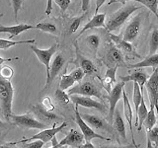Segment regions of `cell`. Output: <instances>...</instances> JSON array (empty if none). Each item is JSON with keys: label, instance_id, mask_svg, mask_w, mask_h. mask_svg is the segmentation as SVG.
<instances>
[{"label": "cell", "instance_id": "obj_44", "mask_svg": "<svg viewBox=\"0 0 158 148\" xmlns=\"http://www.w3.org/2000/svg\"><path fill=\"white\" fill-rule=\"evenodd\" d=\"M100 148H135V146L130 144L126 146H116V145H101Z\"/></svg>", "mask_w": 158, "mask_h": 148}, {"label": "cell", "instance_id": "obj_27", "mask_svg": "<svg viewBox=\"0 0 158 148\" xmlns=\"http://www.w3.org/2000/svg\"><path fill=\"white\" fill-rule=\"evenodd\" d=\"M158 147V126H153L146 131V148Z\"/></svg>", "mask_w": 158, "mask_h": 148}, {"label": "cell", "instance_id": "obj_2", "mask_svg": "<svg viewBox=\"0 0 158 148\" xmlns=\"http://www.w3.org/2000/svg\"><path fill=\"white\" fill-rule=\"evenodd\" d=\"M13 95L14 89L10 80L0 76V111L6 118L12 115Z\"/></svg>", "mask_w": 158, "mask_h": 148}, {"label": "cell", "instance_id": "obj_22", "mask_svg": "<svg viewBox=\"0 0 158 148\" xmlns=\"http://www.w3.org/2000/svg\"><path fill=\"white\" fill-rule=\"evenodd\" d=\"M113 123H114V128L117 131V133L118 134L122 139L127 142V130H126V125L125 121L123 120V117L121 115V113L118 112V110L115 111V113H114V118H113Z\"/></svg>", "mask_w": 158, "mask_h": 148}, {"label": "cell", "instance_id": "obj_23", "mask_svg": "<svg viewBox=\"0 0 158 148\" xmlns=\"http://www.w3.org/2000/svg\"><path fill=\"white\" fill-rule=\"evenodd\" d=\"M128 68H135V69H141L144 67H153L158 68V53L151 54V56H146L142 61H139L135 64L127 65Z\"/></svg>", "mask_w": 158, "mask_h": 148}, {"label": "cell", "instance_id": "obj_24", "mask_svg": "<svg viewBox=\"0 0 158 148\" xmlns=\"http://www.w3.org/2000/svg\"><path fill=\"white\" fill-rule=\"evenodd\" d=\"M117 70H118V67L116 66L108 68L105 73V76L102 79V85L108 93L111 91V87L116 83Z\"/></svg>", "mask_w": 158, "mask_h": 148}, {"label": "cell", "instance_id": "obj_16", "mask_svg": "<svg viewBox=\"0 0 158 148\" xmlns=\"http://www.w3.org/2000/svg\"><path fill=\"white\" fill-rule=\"evenodd\" d=\"M123 113H125L126 120L130 125V130L131 133V138H132V142L135 144V148H138V145L135 143V135H133V128H132V118H133V110L131 108V102L128 100V97L127 95L126 90L123 89Z\"/></svg>", "mask_w": 158, "mask_h": 148}, {"label": "cell", "instance_id": "obj_45", "mask_svg": "<svg viewBox=\"0 0 158 148\" xmlns=\"http://www.w3.org/2000/svg\"><path fill=\"white\" fill-rule=\"evenodd\" d=\"M89 3H90V0H81V8L83 12H86L88 10Z\"/></svg>", "mask_w": 158, "mask_h": 148}, {"label": "cell", "instance_id": "obj_14", "mask_svg": "<svg viewBox=\"0 0 158 148\" xmlns=\"http://www.w3.org/2000/svg\"><path fill=\"white\" fill-rule=\"evenodd\" d=\"M74 44H75V48H76V59L74 62L78 65L77 67H80L84 71V73H85V75H91V74L95 73L97 70L95 64L80 52V51H79V48L77 47V42L74 43Z\"/></svg>", "mask_w": 158, "mask_h": 148}, {"label": "cell", "instance_id": "obj_7", "mask_svg": "<svg viewBox=\"0 0 158 148\" xmlns=\"http://www.w3.org/2000/svg\"><path fill=\"white\" fill-rule=\"evenodd\" d=\"M67 94L70 95H80L86 97H96L98 99H102V93L99 90V88L90 81H85L79 83L78 85L68 89Z\"/></svg>", "mask_w": 158, "mask_h": 148}, {"label": "cell", "instance_id": "obj_18", "mask_svg": "<svg viewBox=\"0 0 158 148\" xmlns=\"http://www.w3.org/2000/svg\"><path fill=\"white\" fill-rule=\"evenodd\" d=\"M107 59H108L109 63H111L112 65L116 66V67L126 66L123 52L118 47H116V46H111L110 48L108 49Z\"/></svg>", "mask_w": 158, "mask_h": 148}, {"label": "cell", "instance_id": "obj_26", "mask_svg": "<svg viewBox=\"0 0 158 148\" xmlns=\"http://www.w3.org/2000/svg\"><path fill=\"white\" fill-rule=\"evenodd\" d=\"M35 29H38L40 31L44 32V33H48L52 35H57L59 33L57 25L52 22V21H43L40 22L35 26Z\"/></svg>", "mask_w": 158, "mask_h": 148}, {"label": "cell", "instance_id": "obj_10", "mask_svg": "<svg viewBox=\"0 0 158 148\" xmlns=\"http://www.w3.org/2000/svg\"><path fill=\"white\" fill-rule=\"evenodd\" d=\"M75 121L77 123V125L79 126V128H80V131L82 133V135L84 136L85 142H91V140L95 139V138H99V139H102V140H110V138H107L101 134H98L97 132H95L92 130V127L89 126L87 123L82 120L80 113L78 111V106L75 107Z\"/></svg>", "mask_w": 158, "mask_h": 148}, {"label": "cell", "instance_id": "obj_40", "mask_svg": "<svg viewBox=\"0 0 158 148\" xmlns=\"http://www.w3.org/2000/svg\"><path fill=\"white\" fill-rule=\"evenodd\" d=\"M42 107L44 109H46V110L48 112H52L54 110V106H53V104L49 97H44L43 99V106Z\"/></svg>", "mask_w": 158, "mask_h": 148}, {"label": "cell", "instance_id": "obj_36", "mask_svg": "<svg viewBox=\"0 0 158 148\" xmlns=\"http://www.w3.org/2000/svg\"><path fill=\"white\" fill-rule=\"evenodd\" d=\"M56 99L60 105H67L69 102H71L68 94L65 91L60 90V89H57L56 91Z\"/></svg>", "mask_w": 158, "mask_h": 148}, {"label": "cell", "instance_id": "obj_19", "mask_svg": "<svg viewBox=\"0 0 158 148\" xmlns=\"http://www.w3.org/2000/svg\"><path fill=\"white\" fill-rule=\"evenodd\" d=\"M35 29V26L29 24H19L15 25V26H2L0 25V33H9L10 36L8 37L10 39H12L14 37H17L18 35L22 34L24 32L28 31V30Z\"/></svg>", "mask_w": 158, "mask_h": 148}, {"label": "cell", "instance_id": "obj_29", "mask_svg": "<svg viewBox=\"0 0 158 148\" xmlns=\"http://www.w3.org/2000/svg\"><path fill=\"white\" fill-rule=\"evenodd\" d=\"M36 43V39H26V41H11V39H0V49H8L9 47L17 46V44L21 43H28V44H33Z\"/></svg>", "mask_w": 158, "mask_h": 148}, {"label": "cell", "instance_id": "obj_11", "mask_svg": "<svg viewBox=\"0 0 158 148\" xmlns=\"http://www.w3.org/2000/svg\"><path fill=\"white\" fill-rule=\"evenodd\" d=\"M69 98H70V101L75 106H81V107L88 108V109H96V110L100 111L102 113L107 112V108L104 104L98 101H95L91 97L80 96V95H70Z\"/></svg>", "mask_w": 158, "mask_h": 148}, {"label": "cell", "instance_id": "obj_9", "mask_svg": "<svg viewBox=\"0 0 158 148\" xmlns=\"http://www.w3.org/2000/svg\"><path fill=\"white\" fill-rule=\"evenodd\" d=\"M125 82H118L116 85H114V87L111 89V91L109 92L108 95V101L110 104V107H109V121L112 122L113 118H114V113L116 111V107L118 101L121 100V98L123 97V90L125 89Z\"/></svg>", "mask_w": 158, "mask_h": 148}, {"label": "cell", "instance_id": "obj_17", "mask_svg": "<svg viewBox=\"0 0 158 148\" xmlns=\"http://www.w3.org/2000/svg\"><path fill=\"white\" fill-rule=\"evenodd\" d=\"M120 79L125 83L130 82V81L136 82L138 84V86L140 87L141 91H143V86L145 85V83L148 79V74L144 70H142V69H138V70H135V72L130 74V75L120 76Z\"/></svg>", "mask_w": 158, "mask_h": 148}, {"label": "cell", "instance_id": "obj_38", "mask_svg": "<svg viewBox=\"0 0 158 148\" xmlns=\"http://www.w3.org/2000/svg\"><path fill=\"white\" fill-rule=\"evenodd\" d=\"M69 75L73 78V80L75 82L80 83L81 80L84 78V76H85V73H84V71L80 67H76V68H74L70 73H69Z\"/></svg>", "mask_w": 158, "mask_h": 148}, {"label": "cell", "instance_id": "obj_15", "mask_svg": "<svg viewBox=\"0 0 158 148\" xmlns=\"http://www.w3.org/2000/svg\"><path fill=\"white\" fill-rule=\"evenodd\" d=\"M80 116L82 117V120L90 127L96 128V130H103L111 132L112 130H111L110 125H109L108 122L105 120H103L102 117L94 116V115H88V113H82V115L80 113Z\"/></svg>", "mask_w": 158, "mask_h": 148}, {"label": "cell", "instance_id": "obj_20", "mask_svg": "<svg viewBox=\"0 0 158 148\" xmlns=\"http://www.w3.org/2000/svg\"><path fill=\"white\" fill-rule=\"evenodd\" d=\"M105 22H106V13H97V14H95L92 17V19L90 20V21L87 22L85 26L83 27L82 31L78 34L77 38L80 37L84 32L87 31V30L94 29V28H106Z\"/></svg>", "mask_w": 158, "mask_h": 148}, {"label": "cell", "instance_id": "obj_51", "mask_svg": "<svg viewBox=\"0 0 158 148\" xmlns=\"http://www.w3.org/2000/svg\"><path fill=\"white\" fill-rule=\"evenodd\" d=\"M4 125V123H3V121H1V120H0V126H1V125Z\"/></svg>", "mask_w": 158, "mask_h": 148}, {"label": "cell", "instance_id": "obj_35", "mask_svg": "<svg viewBox=\"0 0 158 148\" xmlns=\"http://www.w3.org/2000/svg\"><path fill=\"white\" fill-rule=\"evenodd\" d=\"M84 18H85V14H82L81 16L74 18L72 21H71L70 25H69V27H68L67 35H72L74 33H76V31L79 29V26H80V24L83 21Z\"/></svg>", "mask_w": 158, "mask_h": 148}, {"label": "cell", "instance_id": "obj_42", "mask_svg": "<svg viewBox=\"0 0 158 148\" xmlns=\"http://www.w3.org/2000/svg\"><path fill=\"white\" fill-rule=\"evenodd\" d=\"M44 143L41 140H35L31 142H27V144L24 146V148H43Z\"/></svg>", "mask_w": 158, "mask_h": 148}, {"label": "cell", "instance_id": "obj_48", "mask_svg": "<svg viewBox=\"0 0 158 148\" xmlns=\"http://www.w3.org/2000/svg\"><path fill=\"white\" fill-rule=\"evenodd\" d=\"M80 148H95V146H94L91 142H85L80 146Z\"/></svg>", "mask_w": 158, "mask_h": 148}, {"label": "cell", "instance_id": "obj_8", "mask_svg": "<svg viewBox=\"0 0 158 148\" xmlns=\"http://www.w3.org/2000/svg\"><path fill=\"white\" fill-rule=\"evenodd\" d=\"M30 48H31L32 51H34V53L36 54V56L38 57L40 62H41L43 65H44V67H46V70H47V79H48V77H49V66H51V61H52V56L57 51L58 44L57 43H54V44H52L51 47H48L47 49H41V48H38L36 46H34V44H30Z\"/></svg>", "mask_w": 158, "mask_h": 148}, {"label": "cell", "instance_id": "obj_50", "mask_svg": "<svg viewBox=\"0 0 158 148\" xmlns=\"http://www.w3.org/2000/svg\"><path fill=\"white\" fill-rule=\"evenodd\" d=\"M0 148H13V147L8 146V145H0Z\"/></svg>", "mask_w": 158, "mask_h": 148}, {"label": "cell", "instance_id": "obj_12", "mask_svg": "<svg viewBox=\"0 0 158 148\" xmlns=\"http://www.w3.org/2000/svg\"><path fill=\"white\" fill-rule=\"evenodd\" d=\"M84 143V136L81 132L75 130H70L67 135L60 140L57 144V148L60 146H71L74 148H80V146Z\"/></svg>", "mask_w": 158, "mask_h": 148}, {"label": "cell", "instance_id": "obj_52", "mask_svg": "<svg viewBox=\"0 0 158 148\" xmlns=\"http://www.w3.org/2000/svg\"><path fill=\"white\" fill-rule=\"evenodd\" d=\"M58 148H68V146H60V147H58Z\"/></svg>", "mask_w": 158, "mask_h": 148}, {"label": "cell", "instance_id": "obj_37", "mask_svg": "<svg viewBox=\"0 0 158 148\" xmlns=\"http://www.w3.org/2000/svg\"><path fill=\"white\" fill-rule=\"evenodd\" d=\"M25 0H10V3H11V6L13 8L14 11V20L17 21L18 20V13L20 10L22 9L23 5H24Z\"/></svg>", "mask_w": 158, "mask_h": 148}, {"label": "cell", "instance_id": "obj_28", "mask_svg": "<svg viewBox=\"0 0 158 148\" xmlns=\"http://www.w3.org/2000/svg\"><path fill=\"white\" fill-rule=\"evenodd\" d=\"M85 43L87 44V47L96 54L98 48H99V46H100L101 39L97 34H91V35H89V36L86 37Z\"/></svg>", "mask_w": 158, "mask_h": 148}, {"label": "cell", "instance_id": "obj_30", "mask_svg": "<svg viewBox=\"0 0 158 148\" xmlns=\"http://www.w3.org/2000/svg\"><path fill=\"white\" fill-rule=\"evenodd\" d=\"M143 100V95H142V91L140 87L138 86V84L136 82L133 83V94H132V102L133 105H135V113H137L138 108H139V105L141 101Z\"/></svg>", "mask_w": 158, "mask_h": 148}, {"label": "cell", "instance_id": "obj_33", "mask_svg": "<svg viewBox=\"0 0 158 148\" xmlns=\"http://www.w3.org/2000/svg\"><path fill=\"white\" fill-rule=\"evenodd\" d=\"M131 1H135L142 4L143 6L149 9L158 18V0H131Z\"/></svg>", "mask_w": 158, "mask_h": 148}, {"label": "cell", "instance_id": "obj_53", "mask_svg": "<svg viewBox=\"0 0 158 148\" xmlns=\"http://www.w3.org/2000/svg\"><path fill=\"white\" fill-rule=\"evenodd\" d=\"M2 16H3V14H2V13H1V14H0V18H1V17H2Z\"/></svg>", "mask_w": 158, "mask_h": 148}, {"label": "cell", "instance_id": "obj_41", "mask_svg": "<svg viewBox=\"0 0 158 148\" xmlns=\"http://www.w3.org/2000/svg\"><path fill=\"white\" fill-rule=\"evenodd\" d=\"M53 1L56 3V5L62 12H65L71 2V0H53Z\"/></svg>", "mask_w": 158, "mask_h": 148}, {"label": "cell", "instance_id": "obj_46", "mask_svg": "<svg viewBox=\"0 0 158 148\" xmlns=\"http://www.w3.org/2000/svg\"><path fill=\"white\" fill-rule=\"evenodd\" d=\"M106 2V0H96V9H95V14L98 13L99 9L102 7V5Z\"/></svg>", "mask_w": 158, "mask_h": 148}, {"label": "cell", "instance_id": "obj_32", "mask_svg": "<svg viewBox=\"0 0 158 148\" xmlns=\"http://www.w3.org/2000/svg\"><path fill=\"white\" fill-rule=\"evenodd\" d=\"M149 109L150 110H148V113H147L144 121H143V127L145 128L146 131L150 130L153 126H155L156 121H157L154 109H151V108H149Z\"/></svg>", "mask_w": 158, "mask_h": 148}, {"label": "cell", "instance_id": "obj_3", "mask_svg": "<svg viewBox=\"0 0 158 148\" xmlns=\"http://www.w3.org/2000/svg\"><path fill=\"white\" fill-rule=\"evenodd\" d=\"M7 120L12 123V125L27 128V130H46L47 125L39 121L36 118H34L30 113H25V115H11Z\"/></svg>", "mask_w": 158, "mask_h": 148}, {"label": "cell", "instance_id": "obj_1", "mask_svg": "<svg viewBox=\"0 0 158 148\" xmlns=\"http://www.w3.org/2000/svg\"><path fill=\"white\" fill-rule=\"evenodd\" d=\"M138 9H139V6H136L135 4H125L118 11L108 17L107 21L105 22L106 29L109 32L118 31L127 22L131 15Z\"/></svg>", "mask_w": 158, "mask_h": 148}, {"label": "cell", "instance_id": "obj_25", "mask_svg": "<svg viewBox=\"0 0 158 148\" xmlns=\"http://www.w3.org/2000/svg\"><path fill=\"white\" fill-rule=\"evenodd\" d=\"M32 108H33L32 109L33 112L36 113L40 118H43V120H46V121H57L58 120V117L56 115H54L52 112L47 111L46 109H44L42 106L37 105V106H32Z\"/></svg>", "mask_w": 158, "mask_h": 148}, {"label": "cell", "instance_id": "obj_6", "mask_svg": "<svg viewBox=\"0 0 158 148\" xmlns=\"http://www.w3.org/2000/svg\"><path fill=\"white\" fill-rule=\"evenodd\" d=\"M150 108L154 109L158 115V68H154L150 77H148L145 83Z\"/></svg>", "mask_w": 158, "mask_h": 148}, {"label": "cell", "instance_id": "obj_21", "mask_svg": "<svg viewBox=\"0 0 158 148\" xmlns=\"http://www.w3.org/2000/svg\"><path fill=\"white\" fill-rule=\"evenodd\" d=\"M110 38H111L112 41L114 42V43H115L116 47H118L121 51H125L127 53L133 54V56H136V57H139V56L136 54L135 48H133V46L131 43L125 41V39H123V38L117 36V35H114L112 33H110Z\"/></svg>", "mask_w": 158, "mask_h": 148}, {"label": "cell", "instance_id": "obj_34", "mask_svg": "<svg viewBox=\"0 0 158 148\" xmlns=\"http://www.w3.org/2000/svg\"><path fill=\"white\" fill-rule=\"evenodd\" d=\"M76 82L73 80V78L69 75V74H63L60 78V81H59V88L62 91H65L70 89L74 84Z\"/></svg>", "mask_w": 158, "mask_h": 148}, {"label": "cell", "instance_id": "obj_4", "mask_svg": "<svg viewBox=\"0 0 158 148\" xmlns=\"http://www.w3.org/2000/svg\"><path fill=\"white\" fill-rule=\"evenodd\" d=\"M64 127H66V123L63 122L61 123L59 126L53 125L52 128H46V130H43L41 132H39L38 134H35L26 139H20L15 142H9L10 145H16V144H21V143H27V142H31L32 140H41L44 143H47L48 141H51L52 139V137H54L58 132H60Z\"/></svg>", "mask_w": 158, "mask_h": 148}, {"label": "cell", "instance_id": "obj_49", "mask_svg": "<svg viewBox=\"0 0 158 148\" xmlns=\"http://www.w3.org/2000/svg\"><path fill=\"white\" fill-rule=\"evenodd\" d=\"M127 0H110V1L108 2V4H109V5H111V4H113V3L120 2V3H122L123 5H125V4L127 3Z\"/></svg>", "mask_w": 158, "mask_h": 148}, {"label": "cell", "instance_id": "obj_13", "mask_svg": "<svg viewBox=\"0 0 158 148\" xmlns=\"http://www.w3.org/2000/svg\"><path fill=\"white\" fill-rule=\"evenodd\" d=\"M64 63H65V58H64L63 54L61 52H58L56 56V57L53 58L52 62L51 63V66H49V77L48 79H47L46 87L44 88H48L49 86V84L54 80V78L60 73Z\"/></svg>", "mask_w": 158, "mask_h": 148}, {"label": "cell", "instance_id": "obj_31", "mask_svg": "<svg viewBox=\"0 0 158 148\" xmlns=\"http://www.w3.org/2000/svg\"><path fill=\"white\" fill-rule=\"evenodd\" d=\"M158 51V29L153 28L150 33V39H149V51L148 56L155 54Z\"/></svg>", "mask_w": 158, "mask_h": 148}, {"label": "cell", "instance_id": "obj_5", "mask_svg": "<svg viewBox=\"0 0 158 148\" xmlns=\"http://www.w3.org/2000/svg\"><path fill=\"white\" fill-rule=\"evenodd\" d=\"M143 20H144V16H143L142 13L135 15V16L131 20L130 23L127 25V27L123 34V39H125V41L131 43L135 42V39L138 38V36H139V34L141 32Z\"/></svg>", "mask_w": 158, "mask_h": 148}, {"label": "cell", "instance_id": "obj_47", "mask_svg": "<svg viewBox=\"0 0 158 148\" xmlns=\"http://www.w3.org/2000/svg\"><path fill=\"white\" fill-rule=\"evenodd\" d=\"M16 59H18V57H15V58H3L0 56V65H2L3 63L7 62V61H12V60H16Z\"/></svg>", "mask_w": 158, "mask_h": 148}, {"label": "cell", "instance_id": "obj_43", "mask_svg": "<svg viewBox=\"0 0 158 148\" xmlns=\"http://www.w3.org/2000/svg\"><path fill=\"white\" fill-rule=\"evenodd\" d=\"M52 12V0H48L47 1V8L44 10V14L51 15Z\"/></svg>", "mask_w": 158, "mask_h": 148}, {"label": "cell", "instance_id": "obj_39", "mask_svg": "<svg viewBox=\"0 0 158 148\" xmlns=\"http://www.w3.org/2000/svg\"><path fill=\"white\" fill-rule=\"evenodd\" d=\"M13 74H14V71L10 66H3L1 69H0V76L4 79H7V80H10V79H11Z\"/></svg>", "mask_w": 158, "mask_h": 148}]
</instances>
